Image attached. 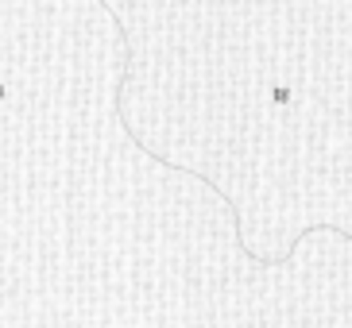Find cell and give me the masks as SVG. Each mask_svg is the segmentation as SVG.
Segmentation results:
<instances>
[{"mask_svg":"<svg viewBox=\"0 0 352 328\" xmlns=\"http://www.w3.org/2000/svg\"><path fill=\"white\" fill-rule=\"evenodd\" d=\"M8 93H12V85H8V82H0V101H8Z\"/></svg>","mask_w":352,"mask_h":328,"instance_id":"cell-2","label":"cell"},{"mask_svg":"<svg viewBox=\"0 0 352 328\" xmlns=\"http://www.w3.org/2000/svg\"><path fill=\"white\" fill-rule=\"evenodd\" d=\"M267 101L275 104V108H287V104L294 101V97H290V89H271V93H267Z\"/></svg>","mask_w":352,"mask_h":328,"instance_id":"cell-1","label":"cell"}]
</instances>
